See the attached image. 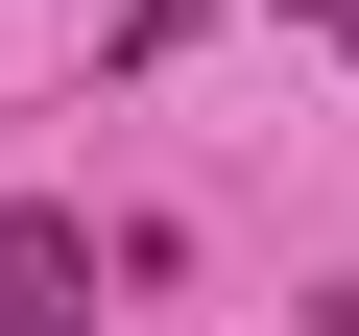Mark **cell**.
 Returning <instances> with one entry per match:
<instances>
[{
  "mask_svg": "<svg viewBox=\"0 0 359 336\" xmlns=\"http://www.w3.org/2000/svg\"><path fill=\"white\" fill-rule=\"evenodd\" d=\"M0 336H96V217L0 193Z\"/></svg>",
  "mask_w": 359,
  "mask_h": 336,
  "instance_id": "1",
  "label": "cell"
},
{
  "mask_svg": "<svg viewBox=\"0 0 359 336\" xmlns=\"http://www.w3.org/2000/svg\"><path fill=\"white\" fill-rule=\"evenodd\" d=\"M311 25H335V49H359V0H311Z\"/></svg>",
  "mask_w": 359,
  "mask_h": 336,
  "instance_id": "2",
  "label": "cell"
}]
</instances>
